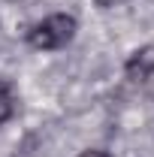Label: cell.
<instances>
[{
    "mask_svg": "<svg viewBox=\"0 0 154 157\" xmlns=\"http://www.w3.org/2000/svg\"><path fill=\"white\" fill-rule=\"evenodd\" d=\"M73 36H76V18L67 15V12H55V15H48L45 21H39L37 27H30L27 42H30L33 48L52 52V48L67 45Z\"/></svg>",
    "mask_w": 154,
    "mask_h": 157,
    "instance_id": "obj_1",
    "label": "cell"
},
{
    "mask_svg": "<svg viewBox=\"0 0 154 157\" xmlns=\"http://www.w3.org/2000/svg\"><path fill=\"white\" fill-rule=\"evenodd\" d=\"M154 63V45H145V48H139V52H133V58L127 60V76L133 78V82H142V76H145V70Z\"/></svg>",
    "mask_w": 154,
    "mask_h": 157,
    "instance_id": "obj_2",
    "label": "cell"
},
{
    "mask_svg": "<svg viewBox=\"0 0 154 157\" xmlns=\"http://www.w3.org/2000/svg\"><path fill=\"white\" fill-rule=\"evenodd\" d=\"M12 112H15V103H12V97H9L6 88H0V124H6L12 118Z\"/></svg>",
    "mask_w": 154,
    "mask_h": 157,
    "instance_id": "obj_3",
    "label": "cell"
},
{
    "mask_svg": "<svg viewBox=\"0 0 154 157\" xmlns=\"http://www.w3.org/2000/svg\"><path fill=\"white\" fill-rule=\"evenodd\" d=\"M142 91H145V94L154 100V63L145 70V76H142Z\"/></svg>",
    "mask_w": 154,
    "mask_h": 157,
    "instance_id": "obj_4",
    "label": "cell"
},
{
    "mask_svg": "<svg viewBox=\"0 0 154 157\" xmlns=\"http://www.w3.org/2000/svg\"><path fill=\"white\" fill-rule=\"evenodd\" d=\"M79 157H112V154H106V151H97V148H91V151H82Z\"/></svg>",
    "mask_w": 154,
    "mask_h": 157,
    "instance_id": "obj_5",
    "label": "cell"
},
{
    "mask_svg": "<svg viewBox=\"0 0 154 157\" xmlns=\"http://www.w3.org/2000/svg\"><path fill=\"white\" fill-rule=\"evenodd\" d=\"M115 3H121V0H97V6H103V9H109V6H115Z\"/></svg>",
    "mask_w": 154,
    "mask_h": 157,
    "instance_id": "obj_6",
    "label": "cell"
},
{
    "mask_svg": "<svg viewBox=\"0 0 154 157\" xmlns=\"http://www.w3.org/2000/svg\"><path fill=\"white\" fill-rule=\"evenodd\" d=\"M12 3H15V0H12Z\"/></svg>",
    "mask_w": 154,
    "mask_h": 157,
    "instance_id": "obj_7",
    "label": "cell"
}]
</instances>
